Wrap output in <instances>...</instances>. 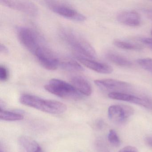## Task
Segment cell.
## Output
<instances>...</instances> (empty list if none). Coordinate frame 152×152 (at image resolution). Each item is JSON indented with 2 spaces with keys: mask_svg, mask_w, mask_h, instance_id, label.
<instances>
[{
  "mask_svg": "<svg viewBox=\"0 0 152 152\" xmlns=\"http://www.w3.org/2000/svg\"><path fill=\"white\" fill-rule=\"evenodd\" d=\"M60 37L66 44L74 51L83 57L89 59H95L96 53L92 46L78 33L69 29H63Z\"/></svg>",
  "mask_w": 152,
  "mask_h": 152,
  "instance_id": "1",
  "label": "cell"
},
{
  "mask_svg": "<svg viewBox=\"0 0 152 152\" xmlns=\"http://www.w3.org/2000/svg\"><path fill=\"white\" fill-rule=\"evenodd\" d=\"M19 100L21 104L26 106L52 114L63 113L67 109L66 105L61 102L44 99L30 94L21 95Z\"/></svg>",
  "mask_w": 152,
  "mask_h": 152,
  "instance_id": "2",
  "label": "cell"
},
{
  "mask_svg": "<svg viewBox=\"0 0 152 152\" xmlns=\"http://www.w3.org/2000/svg\"><path fill=\"white\" fill-rule=\"evenodd\" d=\"M44 88L50 93L66 99L79 100L84 96L72 84L59 79H51Z\"/></svg>",
  "mask_w": 152,
  "mask_h": 152,
  "instance_id": "3",
  "label": "cell"
},
{
  "mask_svg": "<svg viewBox=\"0 0 152 152\" xmlns=\"http://www.w3.org/2000/svg\"><path fill=\"white\" fill-rule=\"evenodd\" d=\"M17 34L22 45L34 55L39 48L44 45L42 38L31 28L23 26L19 27Z\"/></svg>",
  "mask_w": 152,
  "mask_h": 152,
  "instance_id": "4",
  "label": "cell"
},
{
  "mask_svg": "<svg viewBox=\"0 0 152 152\" xmlns=\"http://www.w3.org/2000/svg\"><path fill=\"white\" fill-rule=\"evenodd\" d=\"M45 3L51 11L65 18L79 22L86 20L83 15L67 4L52 1H47Z\"/></svg>",
  "mask_w": 152,
  "mask_h": 152,
  "instance_id": "5",
  "label": "cell"
},
{
  "mask_svg": "<svg viewBox=\"0 0 152 152\" xmlns=\"http://www.w3.org/2000/svg\"><path fill=\"white\" fill-rule=\"evenodd\" d=\"M34 55L39 64L47 70L54 71L60 65V59L45 45L39 48Z\"/></svg>",
  "mask_w": 152,
  "mask_h": 152,
  "instance_id": "6",
  "label": "cell"
},
{
  "mask_svg": "<svg viewBox=\"0 0 152 152\" xmlns=\"http://www.w3.org/2000/svg\"><path fill=\"white\" fill-rule=\"evenodd\" d=\"M108 96L112 99L126 101L141 106L147 109H152V100L146 97L137 96L120 92H111L108 94Z\"/></svg>",
  "mask_w": 152,
  "mask_h": 152,
  "instance_id": "7",
  "label": "cell"
},
{
  "mask_svg": "<svg viewBox=\"0 0 152 152\" xmlns=\"http://www.w3.org/2000/svg\"><path fill=\"white\" fill-rule=\"evenodd\" d=\"M1 3L5 7L14 10L20 11L31 16H35L38 14L37 6L32 2L26 1H12L1 0Z\"/></svg>",
  "mask_w": 152,
  "mask_h": 152,
  "instance_id": "8",
  "label": "cell"
},
{
  "mask_svg": "<svg viewBox=\"0 0 152 152\" xmlns=\"http://www.w3.org/2000/svg\"><path fill=\"white\" fill-rule=\"evenodd\" d=\"M134 110L131 107L125 105H113L108 108L109 119L113 122L121 123L132 115Z\"/></svg>",
  "mask_w": 152,
  "mask_h": 152,
  "instance_id": "9",
  "label": "cell"
},
{
  "mask_svg": "<svg viewBox=\"0 0 152 152\" xmlns=\"http://www.w3.org/2000/svg\"><path fill=\"white\" fill-rule=\"evenodd\" d=\"M99 88L106 91H126L131 88L130 83L114 79H102L94 81Z\"/></svg>",
  "mask_w": 152,
  "mask_h": 152,
  "instance_id": "10",
  "label": "cell"
},
{
  "mask_svg": "<svg viewBox=\"0 0 152 152\" xmlns=\"http://www.w3.org/2000/svg\"><path fill=\"white\" fill-rule=\"evenodd\" d=\"M78 60L83 66L97 72L104 74H108L113 72L112 66L107 64L80 57L78 58Z\"/></svg>",
  "mask_w": 152,
  "mask_h": 152,
  "instance_id": "11",
  "label": "cell"
},
{
  "mask_svg": "<svg viewBox=\"0 0 152 152\" xmlns=\"http://www.w3.org/2000/svg\"><path fill=\"white\" fill-rule=\"evenodd\" d=\"M18 144L19 152H44L37 141L27 136L20 137Z\"/></svg>",
  "mask_w": 152,
  "mask_h": 152,
  "instance_id": "12",
  "label": "cell"
},
{
  "mask_svg": "<svg viewBox=\"0 0 152 152\" xmlns=\"http://www.w3.org/2000/svg\"><path fill=\"white\" fill-rule=\"evenodd\" d=\"M117 20L123 24L130 26H138L140 23V17L135 11H128L121 12L118 15Z\"/></svg>",
  "mask_w": 152,
  "mask_h": 152,
  "instance_id": "13",
  "label": "cell"
},
{
  "mask_svg": "<svg viewBox=\"0 0 152 152\" xmlns=\"http://www.w3.org/2000/svg\"><path fill=\"white\" fill-rule=\"evenodd\" d=\"M72 85L83 96H89L92 93V87L88 80L82 76H75L71 78Z\"/></svg>",
  "mask_w": 152,
  "mask_h": 152,
  "instance_id": "14",
  "label": "cell"
},
{
  "mask_svg": "<svg viewBox=\"0 0 152 152\" xmlns=\"http://www.w3.org/2000/svg\"><path fill=\"white\" fill-rule=\"evenodd\" d=\"M59 67L70 72H82L84 70L78 62L71 58H63L60 60Z\"/></svg>",
  "mask_w": 152,
  "mask_h": 152,
  "instance_id": "15",
  "label": "cell"
},
{
  "mask_svg": "<svg viewBox=\"0 0 152 152\" xmlns=\"http://www.w3.org/2000/svg\"><path fill=\"white\" fill-rule=\"evenodd\" d=\"M106 57L110 62L119 66L129 67L132 65V63L128 58L116 53H107Z\"/></svg>",
  "mask_w": 152,
  "mask_h": 152,
  "instance_id": "16",
  "label": "cell"
},
{
  "mask_svg": "<svg viewBox=\"0 0 152 152\" xmlns=\"http://www.w3.org/2000/svg\"><path fill=\"white\" fill-rule=\"evenodd\" d=\"M23 118V115L19 113L5 111L1 108L0 119L2 121H21Z\"/></svg>",
  "mask_w": 152,
  "mask_h": 152,
  "instance_id": "17",
  "label": "cell"
},
{
  "mask_svg": "<svg viewBox=\"0 0 152 152\" xmlns=\"http://www.w3.org/2000/svg\"><path fill=\"white\" fill-rule=\"evenodd\" d=\"M115 46L119 48L128 50H140L142 47L140 44L121 40H115L113 42Z\"/></svg>",
  "mask_w": 152,
  "mask_h": 152,
  "instance_id": "18",
  "label": "cell"
},
{
  "mask_svg": "<svg viewBox=\"0 0 152 152\" xmlns=\"http://www.w3.org/2000/svg\"><path fill=\"white\" fill-rule=\"evenodd\" d=\"M137 63L144 70L152 74V58H140Z\"/></svg>",
  "mask_w": 152,
  "mask_h": 152,
  "instance_id": "19",
  "label": "cell"
},
{
  "mask_svg": "<svg viewBox=\"0 0 152 152\" xmlns=\"http://www.w3.org/2000/svg\"><path fill=\"white\" fill-rule=\"evenodd\" d=\"M108 140L111 145L115 147L119 146L120 140L116 132L114 130H111L108 135Z\"/></svg>",
  "mask_w": 152,
  "mask_h": 152,
  "instance_id": "20",
  "label": "cell"
},
{
  "mask_svg": "<svg viewBox=\"0 0 152 152\" xmlns=\"http://www.w3.org/2000/svg\"><path fill=\"white\" fill-rule=\"evenodd\" d=\"M9 77V72L7 69L4 66H0V80L1 81L5 82L7 80Z\"/></svg>",
  "mask_w": 152,
  "mask_h": 152,
  "instance_id": "21",
  "label": "cell"
},
{
  "mask_svg": "<svg viewBox=\"0 0 152 152\" xmlns=\"http://www.w3.org/2000/svg\"><path fill=\"white\" fill-rule=\"evenodd\" d=\"M119 152H138V151L136 148L128 146L121 149Z\"/></svg>",
  "mask_w": 152,
  "mask_h": 152,
  "instance_id": "22",
  "label": "cell"
},
{
  "mask_svg": "<svg viewBox=\"0 0 152 152\" xmlns=\"http://www.w3.org/2000/svg\"><path fill=\"white\" fill-rule=\"evenodd\" d=\"M140 41L152 49V38H143L141 39Z\"/></svg>",
  "mask_w": 152,
  "mask_h": 152,
  "instance_id": "23",
  "label": "cell"
},
{
  "mask_svg": "<svg viewBox=\"0 0 152 152\" xmlns=\"http://www.w3.org/2000/svg\"><path fill=\"white\" fill-rule=\"evenodd\" d=\"M0 50H1V52L3 53V54H7L8 53V49L7 48L5 45L2 44L1 45Z\"/></svg>",
  "mask_w": 152,
  "mask_h": 152,
  "instance_id": "24",
  "label": "cell"
},
{
  "mask_svg": "<svg viewBox=\"0 0 152 152\" xmlns=\"http://www.w3.org/2000/svg\"><path fill=\"white\" fill-rule=\"evenodd\" d=\"M145 141L149 146L152 147V137H148L146 138Z\"/></svg>",
  "mask_w": 152,
  "mask_h": 152,
  "instance_id": "25",
  "label": "cell"
},
{
  "mask_svg": "<svg viewBox=\"0 0 152 152\" xmlns=\"http://www.w3.org/2000/svg\"><path fill=\"white\" fill-rule=\"evenodd\" d=\"M145 14L148 18H150L152 20V10H145Z\"/></svg>",
  "mask_w": 152,
  "mask_h": 152,
  "instance_id": "26",
  "label": "cell"
},
{
  "mask_svg": "<svg viewBox=\"0 0 152 152\" xmlns=\"http://www.w3.org/2000/svg\"><path fill=\"white\" fill-rule=\"evenodd\" d=\"M1 152H3V151H2V150H1Z\"/></svg>",
  "mask_w": 152,
  "mask_h": 152,
  "instance_id": "27",
  "label": "cell"
},
{
  "mask_svg": "<svg viewBox=\"0 0 152 152\" xmlns=\"http://www.w3.org/2000/svg\"><path fill=\"white\" fill-rule=\"evenodd\" d=\"M151 34H152V31H151Z\"/></svg>",
  "mask_w": 152,
  "mask_h": 152,
  "instance_id": "28",
  "label": "cell"
}]
</instances>
